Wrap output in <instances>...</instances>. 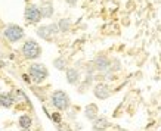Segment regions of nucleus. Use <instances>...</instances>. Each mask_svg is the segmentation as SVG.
I'll list each match as a JSON object with an SVG mask.
<instances>
[{
    "label": "nucleus",
    "mask_w": 161,
    "mask_h": 131,
    "mask_svg": "<svg viewBox=\"0 0 161 131\" xmlns=\"http://www.w3.org/2000/svg\"><path fill=\"white\" fill-rule=\"evenodd\" d=\"M19 125H21V128H30V125H31V118H30L28 115H22V117L19 118Z\"/></svg>",
    "instance_id": "15"
},
{
    "label": "nucleus",
    "mask_w": 161,
    "mask_h": 131,
    "mask_svg": "<svg viewBox=\"0 0 161 131\" xmlns=\"http://www.w3.org/2000/svg\"><path fill=\"white\" fill-rule=\"evenodd\" d=\"M52 119L59 124V122H61V115H59V113H53V115H52Z\"/></svg>",
    "instance_id": "18"
},
{
    "label": "nucleus",
    "mask_w": 161,
    "mask_h": 131,
    "mask_svg": "<svg viewBox=\"0 0 161 131\" xmlns=\"http://www.w3.org/2000/svg\"><path fill=\"white\" fill-rule=\"evenodd\" d=\"M5 37L9 40L10 43H15L24 37V29L21 28L19 25H15V24H10L6 27L5 29Z\"/></svg>",
    "instance_id": "4"
},
{
    "label": "nucleus",
    "mask_w": 161,
    "mask_h": 131,
    "mask_svg": "<svg viewBox=\"0 0 161 131\" xmlns=\"http://www.w3.org/2000/svg\"><path fill=\"white\" fill-rule=\"evenodd\" d=\"M93 130L95 131H103L107 130L108 127H109V122H108L107 118H96V119H93Z\"/></svg>",
    "instance_id": "9"
},
{
    "label": "nucleus",
    "mask_w": 161,
    "mask_h": 131,
    "mask_svg": "<svg viewBox=\"0 0 161 131\" xmlns=\"http://www.w3.org/2000/svg\"><path fill=\"white\" fill-rule=\"evenodd\" d=\"M84 115H86V118L90 119V121L96 119V115H98V106H96V105H89V106H86V109H84Z\"/></svg>",
    "instance_id": "12"
},
{
    "label": "nucleus",
    "mask_w": 161,
    "mask_h": 131,
    "mask_svg": "<svg viewBox=\"0 0 161 131\" xmlns=\"http://www.w3.org/2000/svg\"><path fill=\"white\" fill-rule=\"evenodd\" d=\"M95 96L98 97V99H107L109 96V88H108L107 84H98L96 87H95Z\"/></svg>",
    "instance_id": "7"
},
{
    "label": "nucleus",
    "mask_w": 161,
    "mask_h": 131,
    "mask_svg": "<svg viewBox=\"0 0 161 131\" xmlns=\"http://www.w3.org/2000/svg\"><path fill=\"white\" fill-rule=\"evenodd\" d=\"M37 35L42 37L43 40H50V37H52L49 28H47V25H42V27H39V29H37Z\"/></svg>",
    "instance_id": "13"
},
{
    "label": "nucleus",
    "mask_w": 161,
    "mask_h": 131,
    "mask_svg": "<svg viewBox=\"0 0 161 131\" xmlns=\"http://www.w3.org/2000/svg\"><path fill=\"white\" fill-rule=\"evenodd\" d=\"M78 80H80V74L75 68H69L67 69V81L69 84H77Z\"/></svg>",
    "instance_id": "11"
},
{
    "label": "nucleus",
    "mask_w": 161,
    "mask_h": 131,
    "mask_svg": "<svg viewBox=\"0 0 161 131\" xmlns=\"http://www.w3.org/2000/svg\"><path fill=\"white\" fill-rule=\"evenodd\" d=\"M47 28H49V31H50V34H52V35H53V34H58V33H59L58 24H50V25H47Z\"/></svg>",
    "instance_id": "17"
},
{
    "label": "nucleus",
    "mask_w": 161,
    "mask_h": 131,
    "mask_svg": "<svg viewBox=\"0 0 161 131\" xmlns=\"http://www.w3.org/2000/svg\"><path fill=\"white\" fill-rule=\"evenodd\" d=\"M67 2H68L69 5H75L77 3V0H67Z\"/></svg>",
    "instance_id": "20"
},
{
    "label": "nucleus",
    "mask_w": 161,
    "mask_h": 131,
    "mask_svg": "<svg viewBox=\"0 0 161 131\" xmlns=\"http://www.w3.org/2000/svg\"><path fill=\"white\" fill-rule=\"evenodd\" d=\"M28 74H30V77L33 78V81L39 84L43 80L47 78V74L49 72H47V69H46V66H44L43 63H33L28 69Z\"/></svg>",
    "instance_id": "1"
},
{
    "label": "nucleus",
    "mask_w": 161,
    "mask_h": 131,
    "mask_svg": "<svg viewBox=\"0 0 161 131\" xmlns=\"http://www.w3.org/2000/svg\"><path fill=\"white\" fill-rule=\"evenodd\" d=\"M14 97H12V94L10 93H2L0 94V106L3 107H10L12 105H14Z\"/></svg>",
    "instance_id": "10"
},
{
    "label": "nucleus",
    "mask_w": 161,
    "mask_h": 131,
    "mask_svg": "<svg viewBox=\"0 0 161 131\" xmlns=\"http://www.w3.org/2000/svg\"><path fill=\"white\" fill-rule=\"evenodd\" d=\"M52 105L59 111H65L69 106V97L67 96V93L62 90H56L52 94Z\"/></svg>",
    "instance_id": "3"
},
{
    "label": "nucleus",
    "mask_w": 161,
    "mask_h": 131,
    "mask_svg": "<svg viewBox=\"0 0 161 131\" xmlns=\"http://www.w3.org/2000/svg\"><path fill=\"white\" fill-rule=\"evenodd\" d=\"M109 66H111V63H109L108 58H105V56H98V58L95 59V68L98 69V71H101V72L108 71Z\"/></svg>",
    "instance_id": "6"
},
{
    "label": "nucleus",
    "mask_w": 161,
    "mask_h": 131,
    "mask_svg": "<svg viewBox=\"0 0 161 131\" xmlns=\"http://www.w3.org/2000/svg\"><path fill=\"white\" fill-rule=\"evenodd\" d=\"M40 53H42V49H40L39 43L34 41V40H27L22 46V55H24L27 59H36L39 58Z\"/></svg>",
    "instance_id": "2"
},
{
    "label": "nucleus",
    "mask_w": 161,
    "mask_h": 131,
    "mask_svg": "<svg viewBox=\"0 0 161 131\" xmlns=\"http://www.w3.org/2000/svg\"><path fill=\"white\" fill-rule=\"evenodd\" d=\"M53 65L58 69H65V59H64V58L55 59V60H53Z\"/></svg>",
    "instance_id": "16"
},
{
    "label": "nucleus",
    "mask_w": 161,
    "mask_h": 131,
    "mask_svg": "<svg viewBox=\"0 0 161 131\" xmlns=\"http://www.w3.org/2000/svg\"><path fill=\"white\" fill-rule=\"evenodd\" d=\"M25 19L28 21L30 24H37L40 19H42V13H40V9L34 5L27 6L25 9Z\"/></svg>",
    "instance_id": "5"
},
{
    "label": "nucleus",
    "mask_w": 161,
    "mask_h": 131,
    "mask_svg": "<svg viewBox=\"0 0 161 131\" xmlns=\"http://www.w3.org/2000/svg\"><path fill=\"white\" fill-rule=\"evenodd\" d=\"M22 131H30V130H28V128H22Z\"/></svg>",
    "instance_id": "21"
},
{
    "label": "nucleus",
    "mask_w": 161,
    "mask_h": 131,
    "mask_svg": "<svg viewBox=\"0 0 161 131\" xmlns=\"http://www.w3.org/2000/svg\"><path fill=\"white\" fill-rule=\"evenodd\" d=\"M58 28H59V31H62V33L69 31V28H71V21L69 19H61L58 22Z\"/></svg>",
    "instance_id": "14"
},
{
    "label": "nucleus",
    "mask_w": 161,
    "mask_h": 131,
    "mask_svg": "<svg viewBox=\"0 0 161 131\" xmlns=\"http://www.w3.org/2000/svg\"><path fill=\"white\" fill-rule=\"evenodd\" d=\"M39 9H40V13H42V18H50L53 15V6H52L50 2H44Z\"/></svg>",
    "instance_id": "8"
},
{
    "label": "nucleus",
    "mask_w": 161,
    "mask_h": 131,
    "mask_svg": "<svg viewBox=\"0 0 161 131\" xmlns=\"http://www.w3.org/2000/svg\"><path fill=\"white\" fill-rule=\"evenodd\" d=\"M22 78H24L25 83H30V77H28V75H22Z\"/></svg>",
    "instance_id": "19"
}]
</instances>
